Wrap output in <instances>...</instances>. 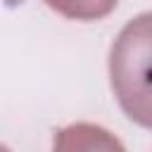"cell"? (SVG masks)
Returning <instances> with one entry per match:
<instances>
[{"label":"cell","instance_id":"2","mask_svg":"<svg viewBox=\"0 0 152 152\" xmlns=\"http://www.w3.org/2000/svg\"><path fill=\"white\" fill-rule=\"evenodd\" d=\"M45 5L66 19L97 21L116 7V0H45Z\"/></svg>","mask_w":152,"mask_h":152},{"label":"cell","instance_id":"1","mask_svg":"<svg viewBox=\"0 0 152 152\" xmlns=\"http://www.w3.org/2000/svg\"><path fill=\"white\" fill-rule=\"evenodd\" d=\"M109 81L124 114L152 131V12L119 31L109 52Z\"/></svg>","mask_w":152,"mask_h":152}]
</instances>
